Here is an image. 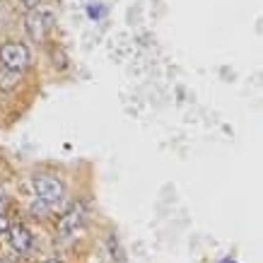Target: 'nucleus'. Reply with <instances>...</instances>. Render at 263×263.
<instances>
[{"label":"nucleus","instance_id":"nucleus-1","mask_svg":"<svg viewBox=\"0 0 263 263\" xmlns=\"http://www.w3.org/2000/svg\"><path fill=\"white\" fill-rule=\"evenodd\" d=\"M0 63L5 65V68H12V70L22 72L29 65V51H27L24 44H17V41L3 44L0 46Z\"/></svg>","mask_w":263,"mask_h":263},{"label":"nucleus","instance_id":"nucleus-2","mask_svg":"<svg viewBox=\"0 0 263 263\" xmlns=\"http://www.w3.org/2000/svg\"><path fill=\"white\" fill-rule=\"evenodd\" d=\"M34 189H36L39 200H44V203H48V205H53V203H58V200L63 198V183L51 174L34 176Z\"/></svg>","mask_w":263,"mask_h":263},{"label":"nucleus","instance_id":"nucleus-3","mask_svg":"<svg viewBox=\"0 0 263 263\" xmlns=\"http://www.w3.org/2000/svg\"><path fill=\"white\" fill-rule=\"evenodd\" d=\"M24 27H27V34H29L32 39H44L48 34V29L53 27V15L34 8L29 15L24 17Z\"/></svg>","mask_w":263,"mask_h":263},{"label":"nucleus","instance_id":"nucleus-4","mask_svg":"<svg viewBox=\"0 0 263 263\" xmlns=\"http://www.w3.org/2000/svg\"><path fill=\"white\" fill-rule=\"evenodd\" d=\"M32 232L27 230V227H22V224H17V227H12L10 230V244H12V249H15L17 254H27L29 249H32Z\"/></svg>","mask_w":263,"mask_h":263},{"label":"nucleus","instance_id":"nucleus-5","mask_svg":"<svg viewBox=\"0 0 263 263\" xmlns=\"http://www.w3.org/2000/svg\"><path fill=\"white\" fill-rule=\"evenodd\" d=\"M82 208H72L70 213H65L63 217H61V222H58V232L63 234V237H68V234H72V232L78 230L82 224Z\"/></svg>","mask_w":263,"mask_h":263},{"label":"nucleus","instance_id":"nucleus-6","mask_svg":"<svg viewBox=\"0 0 263 263\" xmlns=\"http://www.w3.org/2000/svg\"><path fill=\"white\" fill-rule=\"evenodd\" d=\"M17 85H20V70H12V68H0V89H5V92H10V89H15Z\"/></svg>","mask_w":263,"mask_h":263},{"label":"nucleus","instance_id":"nucleus-7","mask_svg":"<svg viewBox=\"0 0 263 263\" xmlns=\"http://www.w3.org/2000/svg\"><path fill=\"white\" fill-rule=\"evenodd\" d=\"M10 230V222H8V217L5 215H0V234H5V232Z\"/></svg>","mask_w":263,"mask_h":263},{"label":"nucleus","instance_id":"nucleus-8","mask_svg":"<svg viewBox=\"0 0 263 263\" xmlns=\"http://www.w3.org/2000/svg\"><path fill=\"white\" fill-rule=\"evenodd\" d=\"M39 3H41V0H22V5H24V8H29V10H34Z\"/></svg>","mask_w":263,"mask_h":263},{"label":"nucleus","instance_id":"nucleus-9","mask_svg":"<svg viewBox=\"0 0 263 263\" xmlns=\"http://www.w3.org/2000/svg\"><path fill=\"white\" fill-rule=\"evenodd\" d=\"M3 208H5V191H3V186H0V213H3Z\"/></svg>","mask_w":263,"mask_h":263},{"label":"nucleus","instance_id":"nucleus-10","mask_svg":"<svg viewBox=\"0 0 263 263\" xmlns=\"http://www.w3.org/2000/svg\"><path fill=\"white\" fill-rule=\"evenodd\" d=\"M46 263H61V261H56V258H51V261H46Z\"/></svg>","mask_w":263,"mask_h":263},{"label":"nucleus","instance_id":"nucleus-11","mask_svg":"<svg viewBox=\"0 0 263 263\" xmlns=\"http://www.w3.org/2000/svg\"><path fill=\"white\" fill-rule=\"evenodd\" d=\"M0 263H10V261H5V258H0Z\"/></svg>","mask_w":263,"mask_h":263}]
</instances>
